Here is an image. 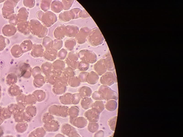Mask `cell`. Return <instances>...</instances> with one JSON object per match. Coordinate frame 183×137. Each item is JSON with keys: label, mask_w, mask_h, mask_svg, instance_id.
Returning a JSON list of instances; mask_svg holds the SVG:
<instances>
[{"label": "cell", "mask_w": 183, "mask_h": 137, "mask_svg": "<svg viewBox=\"0 0 183 137\" xmlns=\"http://www.w3.org/2000/svg\"><path fill=\"white\" fill-rule=\"evenodd\" d=\"M103 35L99 28H95L90 30L87 39V43L93 47H96L103 43Z\"/></svg>", "instance_id": "cell-1"}, {"label": "cell", "mask_w": 183, "mask_h": 137, "mask_svg": "<svg viewBox=\"0 0 183 137\" xmlns=\"http://www.w3.org/2000/svg\"><path fill=\"white\" fill-rule=\"evenodd\" d=\"M78 57L81 61L87 62L89 64H94L97 61L96 54L92 50L83 49L78 53Z\"/></svg>", "instance_id": "cell-2"}, {"label": "cell", "mask_w": 183, "mask_h": 137, "mask_svg": "<svg viewBox=\"0 0 183 137\" xmlns=\"http://www.w3.org/2000/svg\"><path fill=\"white\" fill-rule=\"evenodd\" d=\"M32 21V31L35 35L39 38H45L48 33V28L42 25L37 19H33Z\"/></svg>", "instance_id": "cell-3"}, {"label": "cell", "mask_w": 183, "mask_h": 137, "mask_svg": "<svg viewBox=\"0 0 183 137\" xmlns=\"http://www.w3.org/2000/svg\"><path fill=\"white\" fill-rule=\"evenodd\" d=\"M57 20V16L53 12L47 11L43 12L40 21H42L43 25L46 27H51L55 24Z\"/></svg>", "instance_id": "cell-4"}, {"label": "cell", "mask_w": 183, "mask_h": 137, "mask_svg": "<svg viewBox=\"0 0 183 137\" xmlns=\"http://www.w3.org/2000/svg\"><path fill=\"white\" fill-rule=\"evenodd\" d=\"M100 82L103 85L111 86L117 82V79L115 71L113 72H107L102 75Z\"/></svg>", "instance_id": "cell-5"}, {"label": "cell", "mask_w": 183, "mask_h": 137, "mask_svg": "<svg viewBox=\"0 0 183 137\" xmlns=\"http://www.w3.org/2000/svg\"><path fill=\"white\" fill-rule=\"evenodd\" d=\"M99 91L101 92L104 100H117L118 99L117 92L113 90L109 86L102 85L100 88Z\"/></svg>", "instance_id": "cell-6"}, {"label": "cell", "mask_w": 183, "mask_h": 137, "mask_svg": "<svg viewBox=\"0 0 183 137\" xmlns=\"http://www.w3.org/2000/svg\"><path fill=\"white\" fill-rule=\"evenodd\" d=\"M90 30V28L87 26L81 28L74 38L77 43L79 45L85 44L87 42V38Z\"/></svg>", "instance_id": "cell-7"}, {"label": "cell", "mask_w": 183, "mask_h": 137, "mask_svg": "<svg viewBox=\"0 0 183 137\" xmlns=\"http://www.w3.org/2000/svg\"><path fill=\"white\" fill-rule=\"evenodd\" d=\"M78 57V53L75 51H72L68 54L65 59V62L68 67L71 68L73 70L78 68L79 62Z\"/></svg>", "instance_id": "cell-8"}, {"label": "cell", "mask_w": 183, "mask_h": 137, "mask_svg": "<svg viewBox=\"0 0 183 137\" xmlns=\"http://www.w3.org/2000/svg\"><path fill=\"white\" fill-rule=\"evenodd\" d=\"M67 35L66 25L62 24L58 25L54 30L53 35L56 39L62 40L64 39Z\"/></svg>", "instance_id": "cell-9"}, {"label": "cell", "mask_w": 183, "mask_h": 137, "mask_svg": "<svg viewBox=\"0 0 183 137\" xmlns=\"http://www.w3.org/2000/svg\"><path fill=\"white\" fill-rule=\"evenodd\" d=\"M102 58L103 59L107 71L113 72L115 71V68L113 60L109 51L103 56Z\"/></svg>", "instance_id": "cell-10"}, {"label": "cell", "mask_w": 183, "mask_h": 137, "mask_svg": "<svg viewBox=\"0 0 183 137\" xmlns=\"http://www.w3.org/2000/svg\"><path fill=\"white\" fill-rule=\"evenodd\" d=\"M58 51L53 48L45 49L44 51L43 57L48 61H53L57 58Z\"/></svg>", "instance_id": "cell-11"}, {"label": "cell", "mask_w": 183, "mask_h": 137, "mask_svg": "<svg viewBox=\"0 0 183 137\" xmlns=\"http://www.w3.org/2000/svg\"><path fill=\"white\" fill-rule=\"evenodd\" d=\"M94 69L98 75L102 76L107 71L103 58L97 61L94 65Z\"/></svg>", "instance_id": "cell-12"}, {"label": "cell", "mask_w": 183, "mask_h": 137, "mask_svg": "<svg viewBox=\"0 0 183 137\" xmlns=\"http://www.w3.org/2000/svg\"><path fill=\"white\" fill-rule=\"evenodd\" d=\"M65 67V63L63 60L58 59L52 63V70L59 75H61Z\"/></svg>", "instance_id": "cell-13"}, {"label": "cell", "mask_w": 183, "mask_h": 137, "mask_svg": "<svg viewBox=\"0 0 183 137\" xmlns=\"http://www.w3.org/2000/svg\"><path fill=\"white\" fill-rule=\"evenodd\" d=\"M67 27V35L66 36L69 38H74L79 31V28L77 26L74 25H68Z\"/></svg>", "instance_id": "cell-14"}, {"label": "cell", "mask_w": 183, "mask_h": 137, "mask_svg": "<svg viewBox=\"0 0 183 137\" xmlns=\"http://www.w3.org/2000/svg\"><path fill=\"white\" fill-rule=\"evenodd\" d=\"M50 9L53 12L58 13L63 11L62 2L59 1H52Z\"/></svg>", "instance_id": "cell-15"}, {"label": "cell", "mask_w": 183, "mask_h": 137, "mask_svg": "<svg viewBox=\"0 0 183 137\" xmlns=\"http://www.w3.org/2000/svg\"><path fill=\"white\" fill-rule=\"evenodd\" d=\"M99 79V75L96 72L92 71L88 73L86 76V82L90 84H95L97 83Z\"/></svg>", "instance_id": "cell-16"}, {"label": "cell", "mask_w": 183, "mask_h": 137, "mask_svg": "<svg viewBox=\"0 0 183 137\" xmlns=\"http://www.w3.org/2000/svg\"><path fill=\"white\" fill-rule=\"evenodd\" d=\"M44 51V48L41 44H38L35 46L33 48V55L35 57H41L43 56Z\"/></svg>", "instance_id": "cell-17"}, {"label": "cell", "mask_w": 183, "mask_h": 137, "mask_svg": "<svg viewBox=\"0 0 183 137\" xmlns=\"http://www.w3.org/2000/svg\"><path fill=\"white\" fill-rule=\"evenodd\" d=\"M105 108L108 111L113 112L115 111L117 107V103L114 100H110L107 101L104 105Z\"/></svg>", "instance_id": "cell-18"}, {"label": "cell", "mask_w": 183, "mask_h": 137, "mask_svg": "<svg viewBox=\"0 0 183 137\" xmlns=\"http://www.w3.org/2000/svg\"><path fill=\"white\" fill-rule=\"evenodd\" d=\"M76 44L77 42L74 38H69L64 42V46L66 49L71 52L73 51Z\"/></svg>", "instance_id": "cell-19"}, {"label": "cell", "mask_w": 183, "mask_h": 137, "mask_svg": "<svg viewBox=\"0 0 183 137\" xmlns=\"http://www.w3.org/2000/svg\"><path fill=\"white\" fill-rule=\"evenodd\" d=\"M61 131L63 133L69 137H72L77 133L76 130L71 125L67 127H63Z\"/></svg>", "instance_id": "cell-20"}, {"label": "cell", "mask_w": 183, "mask_h": 137, "mask_svg": "<svg viewBox=\"0 0 183 137\" xmlns=\"http://www.w3.org/2000/svg\"><path fill=\"white\" fill-rule=\"evenodd\" d=\"M59 18L60 21L63 22H68L72 20L69 11L62 12L59 14Z\"/></svg>", "instance_id": "cell-21"}, {"label": "cell", "mask_w": 183, "mask_h": 137, "mask_svg": "<svg viewBox=\"0 0 183 137\" xmlns=\"http://www.w3.org/2000/svg\"><path fill=\"white\" fill-rule=\"evenodd\" d=\"M70 15L72 19H77L80 18L82 10L78 8H74L69 10Z\"/></svg>", "instance_id": "cell-22"}, {"label": "cell", "mask_w": 183, "mask_h": 137, "mask_svg": "<svg viewBox=\"0 0 183 137\" xmlns=\"http://www.w3.org/2000/svg\"><path fill=\"white\" fill-rule=\"evenodd\" d=\"M61 75L67 79L73 77L75 73L73 68L68 67L64 68L62 72Z\"/></svg>", "instance_id": "cell-23"}, {"label": "cell", "mask_w": 183, "mask_h": 137, "mask_svg": "<svg viewBox=\"0 0 183 137\" xmlns=\"http://www.w3.org/2000/svg\"><path fill=\"white\" fill-rule=\"evenodd\" d=\"M53 44V41L51 38L47 36L44 38L42 42V46L45 49L52 48Z\"/></svg>", "instance_id": "cell-24"}, {"label": "cell", "mask_w": 183, "mask_h": 137, "mask_svg": "<svg viewBox=\"0 0 183 137\" xmlns=\"http://www.w3.org/2000/svg\"><path fill=\"white\" fill-rule=\"evenodd\" d=\"M42 69L43 73L47 75L52 70V64L48 62H44L42 66Z\"/></svg>", "instance_id": "cell-25"}, {"label": "cell", "mask_w": 183, "mask_h": 137, "mask_svg": "<svg viewBox=\"0 0 183 137\" xmlns=\"http://www.w3.org/2000/svg\"><path fill=\"white\" fill-rule=\"evenodd\" d=\"M58 75H60L56 73V72H54L53 70H52L49 73H48L47 75H46V82H50V83H51V82H53V83L54 80H55L56 76Z\"/></svg>", "instance_id": "cell-26"}, {"label": "cell", "mask_w": 183, "mask_h": 137, "mask_svg": "<svg viewBox=\"0 0 183 137\" xmlns=\"http://www.w3.org/2000/svg\"><path fill=\"white\" fill-rule=\"evenodd\" d=\"M52 1H41V5L40 7L41 9L43 10V12H46L48 11L50 9Z\"/></svg>", "instance_id": "cell-27"}, {"label": "cell", "mask_w": 183, "mask_h": 137, "mask_svg": "<svg viewBox=\"0 0 183 137\" xmlns=\"http://www.w3.org/2000/svg\"><path fill=\"white\" fill-rule=\"evenodd\" d=\"M90 64L84 61H81L78 64V68L82 72L87 71L89 68Z\"/></svg>", "instance_id": "cell-28"}, {"label": "cell", "mask_w": 183, "mask_h": 137, "mask_svg": "<svg viewBox=\"0 0 183 137\" xmlns=\"http://www.w3.org/2000/svg\"><path fill=\"white\" fill-rule=\"evenodd\" d=\"M117 118V116H114L110 118L108 120V126L110 127V129L113 132L115 131Z\"/></svg>", "instance_id": "cell-29"}, {"label": "cell", "mask_w": 183, "mask_h": 137, "mask_svg": "<svg viewBox=\"0 0 183 137\" xmlns=\"http://www.w3.org/2000/svg\"><path fill=\"white\" fill-rule=\"evenodd\" d=\"M63 42L62 40L55 39L53 41V47L52 48H54L57 51L61 49L63 47Z\"/></svg>", "instance_id": "cell-30"}, {"label": "cell", "mask_w": 183, "mask_h": 137, "mask_svg": "<svg viewBox=\"0 0 183 137\" xmlns=\"http://www.w3.org/2000/svg\"><path fill=\"white\" fill-rule=\"evenodd\" d=\"M74 0H71V1H65L63 0L62 2V7H63V10L65 11H68V10L70 9L72 5L74 3Z\"/></svg>", "instance_id": "cell-31"}, {"label": "cell", "mask_w": 183, "mask_h": 137, "mask_svg": "<svg viewBox=\"0 0 183 137\" xmlns=\"http://www.w3.org/2000/svg\"><path fill=\"white\" fill-rule=\"evenodd\" d=\"M68 52L64 49H62L58 52L57 57L58 59L63 60L66 59L67 56Z\"/></svg>", "instance_id": "cell-32"}, {"label": "cell", "mask_w": 183, "mask_h": 137, "mask_svg": "<svg viewBox=\"0 0 183 137\" xmlns=\"http://www.w3.org/2000/svg\"><path fill=\"white\" fill-rule=\"evenodd\" d=\"M99 126L97 124H94V125H89L88 127V130L90 132L94 133L97 132V131L98 130Z\"/></svg>", "instance_id": "cell-33"}, {"label": "cell", "mask_w": 183, "mask_h": 137, "mask_svg": "<svg viewBox=\"0 0 183 137\" xmlns=\"http://www.w3.org/2000/svg\"><path fill=\"white\" fill-rule=\"evenodd\" d=\"M88 73V72H80L79 77L80 81L83 82H86V76H87Z\"/></svg>", "instance_id": "cell-34"}, {"label": "cell", "mask_w": 183, "mask_h": 137, "mask_svg": "<svg viewBox=\"0 0 183 137\" xmlns=\"http://www.w3.org/2000/svg\"><path fill=\"white\" fill-rule=\"evenodd\" d=\"M90 17H90L89 14L87 12L85 9H83L82 10V13L80 18H82V19H88Z\"/></svg>", "instance_id": "cell-35"}, {"label": "cell", "mask_w": 183, "mask_h": 137, "mask_svg": "<svg viewBox=\"0 0 183 137\" xmlns=\"http://www.w3.org/2000/svg\"><path fill=\"white\" fill-rule=\"evenodd\" d=\"M104 135L103 131L100 130L96 133V134L94 135V137H103Z\"/></svg>", "instance_id": "cell-36"}, {"label": "cell", "mask_w": 183, "mask_h": 137, "mask_svg": "<svg viewBox=\"0 0 183 137\" xmlns=\"http://www.w3.org/2000/svg\"><path fill=\"white\" fill-rule=\"evenodd\" d=\"M55 137H65L63 135L61 134H58L57 135H56Z\"/></svg>", "instance_id": "cell-37"}, {"label": "cell", "mask_w": 183, "mask_h": 137, "mask_svg": "<svg viewBox=\"0 0 183 137\" xmlns=\"http://www.w3.org/2000/svg\"><path fill=\"white\" fill-rule=\"evenodd\" d=\"M72 137H80L79 135L77 134H76L75 135H74L72 136Z\"/></svg>", "instance_id": "cell-38"}, {"label": "cell", "mask_w": 183, "mask_h": 137, "mask_svg": "<svg viewBox=\"0 0 183 137\" xmlns=\"http://www.w3.org/2000/svg\"><path fill=\"white\" fill-rule=\"evenodd\" d=\"M113 135H112L110 136L109 137H113Z\"/></svg>", "instance_id": "cell-39"}]
</instances>
